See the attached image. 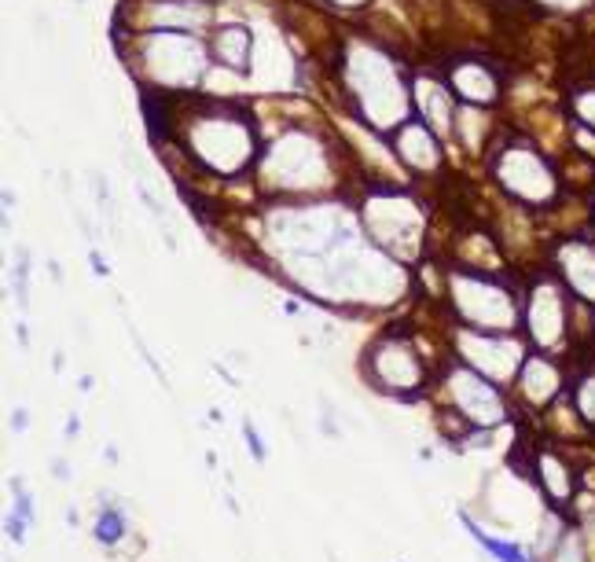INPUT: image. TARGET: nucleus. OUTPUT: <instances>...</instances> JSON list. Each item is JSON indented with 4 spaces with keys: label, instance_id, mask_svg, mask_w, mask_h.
<instances>
[{
    "label": "nucleus",
    "instance_id": "1",
    "mask_svg": "<svg viewBox=\"0 0 595 562\" xmlns=\"http://www.w3.org/2000/svg\"><path fill=\"white\" fill-rule=\"evenodd\" d=\"M371 371H375V379L386 383L390 390H412V386H419L416 357H412L405 346H393V342H386V346H379L371 353Z\"/></svg>",
    "mask_w": 595,
    "mask_h": 562
},
{
    "label": "nucleus",
    "instance_id": "2",
    "mask_svg": "<svg viewBox=\"0 0 595 562\" xmlns=\"http://www.w3.org/2000/svg\"><path fill=\"white\" fill-rule=\"evenodd\" d=\"M452 89L460 92L463 100L489 103L496 96V81L482 63H460V67L452 70Z\"/></svg>",
    "mask_w": 595,
    "mask_h": 562
},
{
    "label": "nucleus",
    "instance_id": "3",
    "mask_svg": "<svg viewBox=\"0 0 595 562\" xmlns=\"http://www.w3.org/2000/svg\"><path fill=\"white\" fill-rule=\"evenodd\" d=\"M397 147H401V155H405L408 166H416V169H434L441 158L427 125H408L405 133L397 136Z\"/></svg>",
    "mask_w": 595,
    "mask_h": 562
},
{
    "label": "nucleus",
    "instance_id": "4",
    "mask_svg": "<svg viewBox=\"0 0 595 562\" xmlns=\"http://www.w3.org/2000/svg\"><path fill=\"white\" fill-rule=\"evenodd\" d=\"M562 265H566V276L573 280V287L588 298H595V250L592 247H566L562 250Z\"/></svg>",
    "mask_w": 595,
    "mask_h": 562
},
{
    "label": "nucleus",
    "instance_id": "5",
    "mask_svg": "<svg viewBox=\"0 0 595 562\" xmlns=\"http://www.w3.org/2000/svg\"><path fill=\"white\" fill-rule=\"evenodd\" d=\"M217 59L228 63V67L243 70L250 63V34L243 26H225L217 34Z\"/></svg>",
    "mask_w": 595,
    "mask_h": 562
},
{
    "label": "nucleus",
    "instance_id": "6",
    "mask_svg": "<svg viewBox=\"0 0 595 562\" xmlns=\"http://www.w3.org/2000/svg\"><path fill=\"white\" fill-rule=\"evenodd\" d=\"M555 368L551 364H544V360H529L526 364V371H522V390H526L537 405H544L551 394H555Z\"/></svg>",
    "mask_w": 595,
    "mask_h": 562
},
{
    "label": "nucleus",
    "instance_id": "7",
    "mask_svg": "<svg viewBox=\"0 0 595 562\" xmlns=\"http://www.w3.org/2000/svg\"><path fill=\"white\" fill-rule=\"evenodd\" d=\"M540 478L548 482V493L555 500H566L570 496V474L559 463V456H540Z\"/></svg>",
    "mask_w": 595,
    "mask_h": 562
},
{
    "label": "nucleus",
    "instance_id": "8",
    "mask_svg": "<svg viewBox=\"0 0 595 562\" xmlns=\"http://www.w3.org/2000/svg\"><path fill=\"white\" fill-rule=\"evenodd\" d=\"M555 562H584L581 537H577V533H570V537H566L559 548H555Z\"/></svg>",
    "mask_w": 595,
    "mask_h": 562
},
{
    "label": "nucleus",
    "instance_id": "9",
    "mask_svg": "<svg viewBox=\"0 0 595 562\" xmlns=\"http://www.w3.org/2000/svg\"><path fill=\"white\" fill-rule=\"evenodd\" d=\"M96 533H100L103 540H118V533H122V522H118V515H100V526H96Z\"/></svg>",
    "mask_w": 595,
    "mask_h": 562
},
{
    "label": "nucleus",
    "instance_id": "10",
    "mask_svg": "<svg viewBox=\"0 0 595 562\" xmlns=\"http://www.w3.org/2000/svg\"><path fill=\"white\" fill-rule=\"evenodd\" d=\"M577 111H581L584 122L595 125V92H581V96H577Z\"/></svg>",
    "mask_w": 595,
    "mask_h": 562
}]
</instances>
